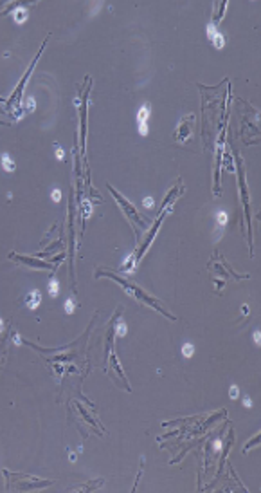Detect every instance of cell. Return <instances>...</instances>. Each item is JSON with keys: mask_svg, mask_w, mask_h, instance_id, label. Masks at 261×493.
I'll return each instance as SVG.
<instances>
[{"mask_svg": "<svg viewBox=\"0 0 261 493\" xmlns=\"http://www.w3.org/2000/svg\"><path fill=\"white\" fill-rule=\"evenodd\" d=\"M207 35H209V38L213 40V43H214V47L216 49H222L224 47V43H225V40H224V36H222V33H218V31L214 29V24H209V27H207Z\"/></svg>", "mask_w": 261, "mask_h": 493, "instance_id": "obj_9", "label": "cell"}, {"mask_svg": "<svg viewBox=\"0 0 261 493\" xmlns=\"http://www.w3.org/2000/svg\"><path fill=\"white\" fill-rule=\"evenodd\" d=\"M2 329H4V323H2V320H0V333H2Z\"/></svg>", "mask_w": 261, "mask_h": 493, "instance_id": "obj_26", "label": "cell"}, {"mask_svg": "<svg viewBox=\"0 0 261 493\" xmlns=\"http://www.w3.org/2000/svg\"><path fill=\"white\" fill-rule=\"evenodd\" d=\"M108 190H110V193H112V197L117 201V204L121 206V210L125 212V215L130 219V222H133V224H137V226H141V228H146V222H144V219L139 215V212H137L135 208H133V204H130V202L126 201L125 197L121 195L117 190H113L112 186L108 184Z\"/></svg>", "mask_w": 261, "mask_h": 493, "instance_id": "obj_3", "label": "cell"}, {"mask_svg": "<svg viewBox=\"0 0 261 493\" xmlns=\"http://www.w3.org/2000/svg\"><path fill=\"white\" fill-rule=\"evenodd\" d=\"M193 123H195V116H186L180 119L177 130H175V139L178 143H184L186 139L191 137V130H193Z\"/></svg>", "mask_w": 261, "mask_h": 493, "instance_id": "obj_6", "label": "cell"}, {"mask_svg": "<svg viewBox=\"0 0 261 493\" xmlns=\"http://www.w3.org/2000/svg\"><path fill=\"white\" fill-rule=\"evenodd\" d=\"M40 302H42V295H40V291H36V289H33V291L25 297V303H27V307H31V309H36V307L40 305Z\"/></svg>", "mask_w": 261, "mask_h": 493, "instance_id": "obj_10", "label": "cell"}, {"mask_svg": "<svg viewBox=\"0 0 261 493\" xmlns=\"http://www.w3.org/2000/svg\"><path fill=\"white\" fill-rule=\"evenodd\" d=\"M25 108H27V110H35V100H33V98H27V100H25Z\"/></svg>", "mask_w": 261, "mask_h": 493, "instance_id": "obj_18", "label": "cell"}, {"mask_svg": "<svg viewBox=\"0 0 261 493\" xmlns=\"http://www.w3.org/2000/svg\"><path fill=\"white\" fill-rule=\"evenodd\" d=\"M13 260H18L20 264H25V266H33L36 269H54L56 264H51V262H43V260H36V258H31V257H24V255H17V253H11L9 255Z\"/></svg>", "mask_w": 261, "mask_h": 493, "instance_id": "obj_7", "label": "cell"}, {"mask_svg": "<svg viewBox=\"0 0 261 493\" xmlns=\"http://www.w3.org/2000/svg\"><path fill=\"white\" fill-rule=\"evenodd\" d=\"M115 333H117L119 336H125L126 334V323L125 322H119L117 325H115Z\"/></svg>", "mask_w": 261, "mask_h": 493, "instance_id": "obj_16", "label": "cell"}, {"mask_svg": "<svg viewBox=\"0 0 261 493\" xmlns=\"http://www.w3.org/2000/svg\"><path fill=\"white\" fill-rule=\"evenodd\" d=\"M74 307H76V303H74V300L72 298H69L65 302V311H67V315H72L74 313Z\"/></svg>", "mask_w": 261, "mask_h": 493, "instance_id": "obj_17", "label": "cell"}, {"mask_svg": "<svg viewBox=\"0 0 261 493\" xmlns=\"http://www.w3.org/2000/svg\"><path fill=\"white\" fill-rule=\"evenodd\" d=\"M258 441H260V437H258V435H256V437H254V439H252V441H250L249 445H245V451L249 450V448H250V446H252V445H258Z\"/></svg>", "mask_w": 261, "mask_h": 493, "instance_id": "obj_20", "label": "cell"}, {"mask_svg": "<svg viewBox=\"0 0 261 493\" xmlns=\"http://www.w3.org/2000/svg\"><path fill=\"white\" fill-rule=\"evenodd\" d=\"M2 168H4L6 172H13V170L17 168V165H15V161L11 159V155H9V154H4V155H2Z\"/></svg>", "mask_w": 261, "mask_h": 493, "instance_id": "obj_12", "label": "cell"}, {"mask_svg": "<svg viewBox=\"0 0 261 493\" xmlns=\"http://www.w3.org/2000/svg\"><path fill=\"white\" fill-rule=\"evenodd\" d=\"M193 352H195V347L191 343H184V347H182V354H184L186 358H189V356H193Z\"/></svg>", "mask_w": 261, "mask_h": 493, "instance_id": "obj_15", "label": "cell"}, {"mask_svg": "<svg viewBox=\"0 0 261 493\" xmlns=\"http://www.w3.org/2000/svg\"><path fill=\"white\" fill-rule=\"evenodd\" d=\"M89 92H90V84L85 89L83 96H81V108H79V118H81V130H79V147H81V154L85 157V147H87V101H89Z\"/></svg>", "mask_w": 261, "mask_h": 493, "instance_id": "obj_5", "label": "cell"}, {"mask_svg": "<svg viewBox=\"0 0 261 493\" xmlns=\"http://www.w3.org/2000/svg\"><path fill=\"white\" fill-rule=\"evenodd\" d=\"M58 291H59L58 280L51 279V282H49V293H51V297H58Z\"/></svg>", "mask_w": 261, "mask_h": 493, "instance_id": "obj_14", "label": "cell"}, {"mask_svg": "<svg viewBox=\"0 0 261 493\" xmlns=\"http://www.w3.org/2000/svg\"><path fill=\"white\" fill-rule=\"evenodd\" d=\"M236 170H238V184H240V195H242V202H243L245 208V217H247V224H249L250 230V204H249V192H247V183H245V175H243V163L242 159L236 155Z\"/></svg>", "mask_w": 261, "mask_h": 493, "instance_id": "obj_4", "label": "cell"}, {"mask_svg": "<svg viewBox=\"0 0 261 493\" xmlns=\"http://www.w3.org/2000/svg\"><path fill=\"white\" fill-rule=\"evenodd\" d=\"M144 206H146V208H153V199H151V197H146V199H144Z\"/></svg>", "mask_w": 261, "mask_h": 493, "instance_id": "obj_19", "label": "cell"}, {"mask_svg": "<svg viewBox=\"0 0 261 493\" xmlns=\"http://www.w3.org/2000/svg\"><path fill=\"white\" fill-rule=\"evenodd\" d=\"M231 398H238V386H231Z\"/></svg>", "mask_w": 261, "mask_h": 493, "instance_id": "obj_22", "label": "cell"}, {"mask_svg": "<svg viewBox=\"0 0 261 493\" xmlns=\"http://www.w3.org/2000/svg\"><path fill=\"white\" fill-rule=\"evenodd\" d=\"M95 277L99 279V277H107V279H110V280H113V282H117L123 289H125L130 297H133L137 300L139 303H143V305H149L151 309H155V311H159L160 315H164L168 318V320H175V316L173 315H169L164 307H162V303L157 300V298H153V297H149L148 293L146 291H143L139 285H135L133 282H128V280H125L123 277H119L117 273H113V271H110V269H97L95 271Z\"/></svg>", "mask_w": 261, "mask_h": 493, "instance_id": "obj_1", "label": "cell"}, {"mask_svg": "<svg viewBox=\"0 0 261 493\" xmlns=\"http://www.w3.org/2000/svg\"><path fill=\"white\" fill-rule=\"evenodd\" d=\"M13 17H15V22H17V24H24L25 20H27V9L22 7L20 4H17V9L13 13Z\"/></svg>", "mask_w": 261, "mask_h": 493, "instance_id": "obj_11", "label": "cell"}, {"mask_svg": "<svg viewBox=\"0 0 261 493\" xmlns=\"http://www.w3.org/2000/svg\"><path fill=\"white\" fill-rule=\"evenodd\" d=\"M53 199H54V201H59V199H61V192H59V190H54V192H53Z\"/></svg>", "mask_w": 261, "mask_h": 493, "instance_id": "obj_21", "label": "cell"}, {"mask_svg": "<svg viewBox=\"0 0 261 493\" xmlns=\"http://www.w3.org/2000/svg\"><path fill=\"white\" fill-rule=\"evenodd\" d=\"M243 403H245V407H247V408H249L250 405H252V401H250V398H245V399H243Z\"/></svg>", "mask_w": 261, "mask_h": 493, "instance_id": "obj_24", "label": "cell"}, {"mask_svg": "<svg viewBox=\"0 0 261 493\" xmlns=\"http://www.w3.org/2000/svg\"><path fill=\"white\" fill-rule=\"evenodd\" d=\"M56 155H58L59 159H61V157H63V150H61V149H58V150H56Z\"/></svg>", "mask_w": 261, "mask_h": 493, "instance_id": "obj_25", "label": "cell"}, {"mask_svg": "<svg viewBox=\"0 0 261 493\" xmlns=\"http://www.w3.org/2000/svg\"><path fill=\"white\" fill-rule=\"evenodd\" d=\"M45 43H47V40L42 43V49L36 53V56H35V60L31 62V65H29V69H27V72L24 74V78L20 80V84H18V87L15 89V92L11 94V98L6 101V105H7V108L11 110V114L15 116V118H20V101H22V92H24V87H25V84H27V80H29V76L33 74V69H35V65L38 64V58H40V54H42V51L45 49Z\"/></svg>", "mask_w": 261, "mask_h": 493, "instance_id": "obj_2", "label": "cell"}, {"mask_svg": "<svg viewBox=\"0 0 261 493\" xmlns=\"http://www.w3.org/2000/svg\"><path fill=\"white\" fill-rule=\"evenodd\" d=\"M254 340H256V343L260 345V331H254Z\"/></svg>", "mask_w": 261, "mask_h": 493, "instance_id": "obj_23", "label": "cell"}, {"mask_svg": "<svg viewBox=\"0 0 261 493\" xmlns=\"http://www.w3.org/2000/svg\"><path fill=\"white\" fill-rule=\"evenodd\" d=\"M81 210H83V214H81V219H89V215L92 214V202L90 201H85L83 204H81Z\"/></svg>", "mask_w": 261, "mask_h": 493, "instance_id": "obj_13", "label": "cell"}, {"mask_svg": "<svg viewBox=\"0 0 261 493\" xmlns=\"http://www.w3.org/2000/svg\"><path fill=\"white\" fill-rule=\"evenodd\" d=\"M148 118H149V107L143 105L137 112V123H139V134L146 136L148 134Z\"/></svg>", "mask_w": 261, "mask_h": 493, "instance_id": "obj_8", "label": "cell"}]
</instances>
